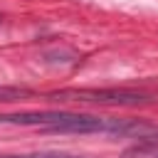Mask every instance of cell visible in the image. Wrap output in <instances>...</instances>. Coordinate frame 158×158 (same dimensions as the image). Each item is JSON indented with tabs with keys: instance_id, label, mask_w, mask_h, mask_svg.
<instances>
[{
	"instance_id": "obj_2",
	"label": "cell",
	"mask_w": 158,
	"mask_h": 158,
	"mask_svg": "<svg viewBox=\"0 0 158 158\" xmlns=\"http://www.w3.org/2000/svg\"><path fill=\"white\" fill-rule=\"evenodd\" d=\"M49 96L67 101H86V104H111V106H138L153 101L148 94L128 91V89H62Z\"/></svg>"
},
{
	"instance_id": "obj_4",
	"label": "cell",
	"mask_w": 158,
	"mask_h": 158,
	"mask_svg": "<svg viewBox=\"0 0 158 158\" xmlns=\"http://www.w3.org/2000/svg\"><path fill=\"white\" fill-rule=\"evenodd\" d=\"M32 91L25 86H0V101H17L22 96H30Z\"/></svg>"
},
{
	"instance_id": "obj_1",
	"label": "cell",
	"mask_w": 158,
	"mask_h": 158,
	"mask_svg": "<svg viewBox=\"0 0 158 158\" xmlns=\"http://www.w3.org/2000/svg\"><path fill=\"white\" fill-rule=\"evenodd\" d=\"M0 123L12 126H35L49 133H106V136H126V138H153L158 136V126L133 118H111V116H91L74 111H17L0 114Z\"/></svg>"
},
{
	"instance_id": "obj_5",
	"label": "cell",
	"mask_w": 158,
	"mask_h": 158,
	"mask_svg": "<svg viewBox=\"0 0 158 158\" xmlns=\"http://www.w3.org/2000/svg\"><path fill=\"white\" fill-rule=\"evenodd\" d=\"M0 158H77L67 153H27V156H0Z\"/></svg>"
},
{
	"instance_id": "obj_3",
	"label": "cell",
	"mask_w": 158,
	"mask_h": 158,
	"mask_svg": "<svg viewBox=\"0 0 158 158\" xmlns=\"http://www.w3.org/2000/svg\"><path fill=\"white\" fill-rule=\"evenodd\" d=\"M128 156H136V158H158V143L156 141H146V143L131 148Z\"/></svg>"
}]
</instances>
